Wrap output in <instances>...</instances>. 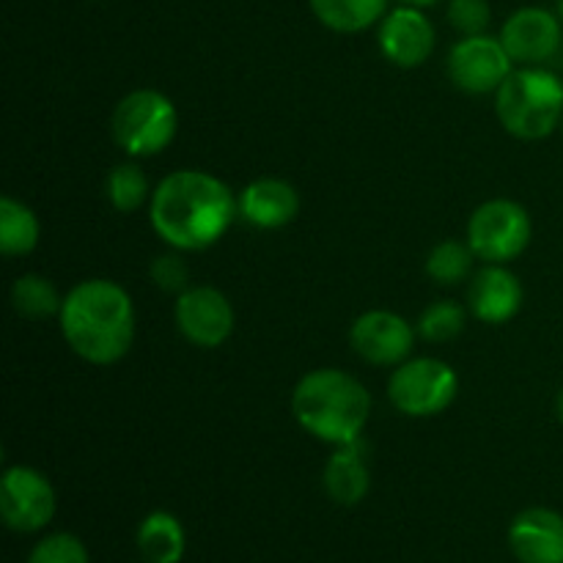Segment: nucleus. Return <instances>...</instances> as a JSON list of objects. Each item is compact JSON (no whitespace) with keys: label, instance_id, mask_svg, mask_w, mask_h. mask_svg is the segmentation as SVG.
Listing matches in <instances>:
<instances>
[{"label":"nucleus","instance_id":"obj_1","mask_svg":"<svg viewBox=\"0 0 563 563\" xmlns=\"http://www.w3.org/2000/svg\"><path fill=\"white\" fill-rule=\"evenodd\" d=\"M240 201L231 187L207 170H176L152 192L148 220L174 251H203L231 229Z\"/></svg>","mask_w":563,"mask_h":563},{"label":"nucleus","instance_id":"obj_2","mask_svg":"<svg viewBox=\"0 0 563 563\" xmlns=\"http://www.w3.org/2000/svg\"><path fill=\"white\" fill-rule=\"evenodd\" d=\"M58 324L75 355L93 366H110L119 363L135 341V306L124 286L91 278L69 289Z\"/></svg>","mask_w":563,"mask_h":563},{"label":"nucleus","instance_id":"obj_3","mask_svg":"<svg viewBox=\"0 0 563 563\" xmlns=\"http://www.w3.org/2000/svg\"><path fill=\"white\" fill-rule=\"evenodd\" d=\"M297 423L317 440L346 445L361 440L372 416V394L361 379L341 368H317L297 383L291 394Z\"/></svg>","mask_w":563,"mask_h":563},{"label":"nucleus","instance_id":"obj_4","mask_svg":"<svg viewBox=\"0 0 563 563\" xmlns=\"http://www.w3.org/2000/svg\"><path fill=\"white\" fill-rule=\"evenodd\" d=\"M495 113L520 141H542L563 121V82L542 66H522L495 91Z\"/></svg>","mask_w":563,"mask_h":563},{"label":"nucleus","instance_id":"obj_5","mask_svg":"<svg viewBox=\"0 0 563 563\" xmlns=\"http://www.w3.org/2000/svg\"><path fill=\"white\" fill-rule=\"evenodd\" d=\"M110 130L115 143L130 157H154L174 143L179 113L165 93L154 88H137L115 104Z\"/></svg>","mask_w":563,"mask_h":563},{"label":"nucleus","instance_id":"obj_6","mask_svg":"<svg viewBox=\"0 0 563 563\" xmlns=\"http://www.w3.org/2000/svg\"><path fill=\"white\" fill-rule=\"evenodd\" d=\"M460 394V377L438 357H412L396 366L388 379V399L410 418H432L449 410Z\"/></svg>","mask_w":563,"mask_h":563},{"label":"nucleus","instance_id":"obj_7","mask_svg":"<svg viewBox=\"0 0 563 563\" xmlns=\"http://www.w3.org/2000/svg\"><path fill=\"white\" fill-rule=\"evenodd\" d=\"M531 214L509 198L484 201L467 223V245L487 264H509L531 245Z\"/></svg>","mask_w":563,"mask_h":563},{"label":"nucleus","instance_id":"obj_8","mask_svg":"<svg viewBox=\"0 0 563 563\" xmlns=\"http://www.w3.org/2000/svg\"><path fill=\"white\" fill-rule=\"evenodd\" d=\"M55 489L42 471L14 465L0 478V515L16 533H36L55 517Z\"/></svg>","mask_w":563,"mask_h":563},{"label":"nucleus","instance_id":"obj_9","mask_svg":"<svg viewBox=\"0 0 563 563\" xmlns=\"http://www.w3.org/2000/svg\"><path fill=\"white\" fill-rule=\"evenodd\" d=\"M515 71L504 42L487 33L462 36L449 53V77L465 93H493Z\"/></svg>","mask_w":563,"mask_h":563},{"label":"nucleus","instance_id":"obj_10","mask_svg":"<svg viewBox=\"0 0 563 563\" xmlns=\"http://www.w3.org/2000/svg\"><path fill=\"white\" fill-rule=\"evenodd\" d=\"M174 313L179 333L201 350L225 344L234 330V308L229 297L212 286H192L181 291Z\"/></svg>","mask_w":563,"mask_h":563},{"label":"nucleus","instance_id":"obj_11","mask_svg":"<svg viewBox=\"0 0 563 563\" xmlns=\"http://www.w3.org/2000/svg\"><path fill=\"white\" fill-rule=\"evenodd\" d=\"M498 38L515 64L539 66L559 53L563 22L555 11L542 5H522L504 22Z\"/></svg>","mask_w":563,"mask_h":563},{"label":"nucleus","instance_id":"obj_12","mask_svg":"<svg viewBox=\"0 0 563 563\" xmlns=\"http://www.w3.org/2000/svg\"><path fill=\"white\" fill-rule=\"evenodd\" d=\"M350 344L374 366H399L416 344V328L394 311H366L352 322Z\"/></svg>","mask_w":563,"mask_h":563},{"label":"nucleus","instance_id":"obj_13","mask_svg":"<svg viewBox=\"0 0 563 563\" xmlns=\"http://www.w3.org/2000/svg\"><path fill=\"white\" fill-rule=\"evenodd\" d=\"M377 42L390 64L401 66V69H416V66L427 64L429 55L434 53L438 33L423 9L396 5L379 22Z\"/></svg>","mask_w":563,"mask_h":563},{"label":"nucleus","instance_id":"obj_14","mask_svg":"<svg viewBox=\"0 0 563 563\" xmlns=\"http://www.w3.org/2000/svg\"><path fill=\"white\" fill-rule=\"evenodd\" d=\"M509 548L520 563H563V515L544 506L520 511L509 526Z\"/></svg>","mask_w":563,"mask_h":563},{"label":"nucleus","instance_id":"obj_15","mask_svg":"<svg viewBox=\"0 0 563 563\" xmlns=\"http://www.w3.org/2000/svg\"><path fill=\"white\" fill-rule=\"evenodd\" d=\"M520 278L506 264H487L482 273L473 275L467 289V306L471 313L484 324H506L515 319L522 308Z\"/></svg>","mask_w":563,"mask_h":563},{"label":"nucleus","instance_id":"obj_16","mask_svg":"<svg viewBox=\"0 0 563 563\" xmlns=\"http://www.w3.org/2000/svg\"><path fill=\"white\" fill-rule=\"evenodd\" d=\"M240 214L256 229H284L300 212V196L295 187L275 176H262L242 190Z\"/></svg>","mask_w":563,"mask_h":563},{"label":"nucleus","instance_id":"obj_17","mask_svg":"<svg viewBox=\"0 0 563 563\" xmlns=\"http://www.w3.org/2000/svg\"><path fill=\"white\" fill-rule=\"evenodd\" d=\"M372 473H368V451L361 440L335 445L333 456L324 465V493L339 506H357L368 495Z\"/></svg>","mask_w":563,"mask_h":563},{"label":"nucleus","instance_id":"obj_18","mask_svg":"<svg viewBox=\"0 0 563 563\" xmlns=\"http://www.w3.org/2000/svg\"><path fill=\"white\" fill-rule=\"evenodd\" d=\"M135 544L146 563H179L185 559L187 537L181 522L170 511H152L137 526Z\"/></svg>","mask_w":563,"mask_h":563},{"label":"nucleus","instance_id":"obj_19","mask_svg":"<svg viewBox=\"0 0 563 563\" xmlns=\"http://www.w3.org/2000/svg\"><path fill=\"white\" fill-rule=\"evenodd\" d=\"M313 16L335 33H361L379 25L390 0H308Z\"/></svg>","mask_w":563,"mask_h":563},{"label":"nucleus","instance_id":"obj_20","mask_svg":"<svg viewBox=\"0 0 563 563\" xmlns=\"http://www.w3.org/2000/svg\"><path fill=\"white\" fill-rule=\"evenodd\" d=\"M42 225L38 218L16 198H0V251L3 256H27L38 245Z\"/></svg>","mask_w":563,"mask_h":563},{"label":"nucleus","instance_id":"obj_21","mask_svg":"<svg viewBox=\"0 0 563 563\" xmlns=\"http://www.w3.org/2000/svg\"><path fill=\"white\" fill-rule=\"evenodd\" d=\"M11 306L25 319H49L60 313L64 297L58 295L53 280H47L44 275L27 273L20 275L11 286Z\"/></svg>","mask_w":563,"mask_h":563},{"label":"nucleus","instance_id":"obj_22","mask_svg":"<svg viewBox=\"0 0 563 563\" xmlns=\"http://www.w3.org/2000/svg\"><path fill=\"white\" fill-rule=\"evenodd\" d=\"M104 192H108L110 207L121 214H130L135 209H141L148 201V196H152L146 174L135 163L115 165L108 174V181H104Z\"/></svg>","mask_w":563,"mask_h":563},{"label":"nucleus","instance_id":"obj_23","mask_svg":"<svg viewBox=\"0 0 563 563\" xmlns=\"http://www.w3.org/2000/svg\"><path fill=\"white\" fill-rule=\"evenodd\" d=\"M473 258L476 253L471 245H462L460 240H443L429 251L427 256V275L440 286H456L471 275Z\"/></svg>","mask_w":563,"mask_h":563},{"label":"nucleus","instance_id":"obj_24","mask_svg":"<svg viewBox=\"0 0 563 563\" xmlns=\"http://www.w3.org/2000/svg\"><path fill=\"white\" fill-rule=\"evenodd\" d=\"M465 330V308L454 300H434L418 319V335L432 344L456 339Z\"/></svg>","mask_w":563,"mask_h":563},{"label":"nucleus","instance_id":"obj_25","mask_svg":"<svg viewBox=\"0 0 563 563\" xmlns=\"http://www.w3.org/2000/svg\"><path fill=\"white\" fill-rule=\"evenodd\" d=\"M27 563H88V550L75 533H49L36 542Z\"/></svg>","mask_w":563,"mask_h":563},{"label":"nucleus","instance_id":"obj_26","mask_svg":"<svg viewBox=\"0 0 563 563\" xmlns=\"http://www.w3.org/2000/svg\"><path fill=\"white\" fill-rule=\"evenodd\" d=\"M493 9L487 0H449V22L462 36H478L487 31Z\"/></svg>","mask_w":563,"mask_h":563},{"label":"nucleus","instance_id":"obj_27","mask_svg":"<svg viewBox=\"0 0 563 563\" xmlns=\"http://www.w3.org/2000/svg\"><path fill=\"white\" fill-rule=\"evenodd\" d=\"M148 275H152L154 284L163 291H170V295H181V291L190 289V269H187L185 258L179 253H163L152 262L148 267Z\"/></svg>","mask_w":563,"mask_h":563},{"label":"nucleus","instance_id":"obj_28","mask_svg":"<svg viewBox=\"0 0 563 563\" xmlns=\"http://www.w3.org/2000/svg\"><path fill=\"white\" fill-rule=\"evenodd\" d=\"M440 0H399V5H412V9H432Z\"/></svg>","mask_w":563,"mask_h":563},{"label":"nucleus","instance_id":"obj_29","mask_svg":"<svg viewBox=\"0 0 563 563\" xmlns=\"http://www.w3.org/2000/svg\"><path fill=\"white\" fill-rule=\"evenodd\" d=\"M555 412H559V421L563 423V388L559 390V396H555Z\"/></svg>","mask_w":563,"mask_h":563},{"label":"nucleus","instance_id":"obj_30","mask_svg":"<svg viewBox=\"0 0 563 563\" xmlns=\"http://www.w3.org/2000/svg\"><path fill=\"white\" fill-rule=\"evenodd\" d=\"M555 14H559V20L563 22V0H555Z\"/></svg>","mask_w":563,"mask_h":563},{"label":"nucleus","instance_id":"obj_31","mask_svg":"<svg viewBox=\"0 0 563 563\" xmlns=\"http://www.w3.org/2000/svg\"><path fill=\"white\" fill-rule=\"evenodd\" d=\"M561 130H563V121H561Z\"/></svg>","mask_w":563,"mask_h":563}]
</instances>
